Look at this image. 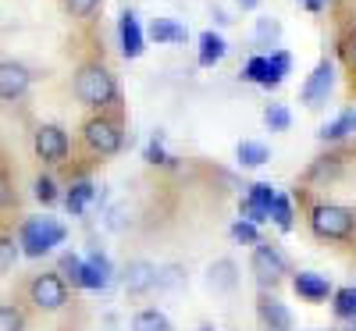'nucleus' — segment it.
I'll return each mask as SVG.
<instances>
[{"label":"nucleus","mask_w":356,"mask_h":331,"mask_svg":"<svg viewBox=\"0 0 356 331\" xmlns=\"http://www.w3.org/2000/svg\"><path fill=\"white\" fill-rule=\"evenodd\" d=\"M65 239H68V228L57 218H29L18 228V246H22L25 257H33V260L54 253V246H61Z\"/></svg>","instance_id":"f257e3e1"},{"label":"nucleus","mask_w":356,"mask_h":331,"mask_svg":"<svg viewBox=\"0 0 356 331\" xmlns=\"http://www.w3.org/2000/svg\"><path fill=\"white\" fill-rule=\"evenodd\" d=\"M75 97L86 107L104 111V107H111L118 100V82H114V75L104 65H82L79 75H75Z\"/></svg>","instance_id":"f03ea898"},{"label":"nucleus","mask_w":356,"mask_h":331,"mask_svg":"<svg viewBox=\"0 0 356 331\" xmlns=\"http://www.w3.org/2000/svg\"><path fill=\"white\" fill-rule=\"evenodd\" d=\"M310 228L317 239H328V243H346L356 232V210L339 207V203H317L310 210Z\"/></svg>","instance_id":"7ed1b4c3"},{"label":"nucleus","mask_w":356,"mask_h":331,"mask_svg":"<svg viewBox=\"0 0 356 331\" xmlns=\"http://www.w3.org/2000/svg\"><path fill=\"white\" fill-rule=\"evenodd\" d=\"M82 143L93 150V154H100V157H114L118 150L125 146L122 122H118V118H107V114L89 118V122L82 125Z\"/></svg>","instance_id":"20e7f679"},{"label":"nucleus","mask_w":356,"mask_h":331,"mask_svg":"<svg viewBox=\"0 0 356 331\" xmlns=\"http://www.w3.org/2000/svg\"><path fill=\"white\" fill-rule=\"evenodd\" d=\"M250 271L257 275V282H260L264 289H275V285L289 275V260L282 257L278 246L257 243V246H253V257H250Z\"/></svg>","instance_id":"39448f33"},{"label":"nucleus","mask_w":356,"mask_h":331,"mask_svg":"<svg viewBox=\"0 0 356 331\" xmlns=\"http://www.w3.org/2000/svg\"><path fill=\"white\" fill-rule=\"evenodd\" d=\"M29 299L40 307V310H61L68 303V282L50 271V275H36L33 285H29Z\"/></svg>","instance_id":"423d86ee"},{"label":"nucleus","mask_w":356,"mask_h":331,"mask_svg":"<svg viewBox=\"0 0 356 331\" xmlns=\"http://www.w3.org/2000/svg\"><path fill=\"white\" fill-rule=\"evenodd\" d=\"M33 146H36V157L47 161V164H61L68 157V150H72L68 132L61 125H40L36 136H33Z\"/></svg>","instance_id":"0eeeda50"},{"label":"nucleus","mask_w":356,"mask_h":331,"mask_svg":"<svg viewBox=\"0 0 356 331\" xmlns=\"http://www.w3.org/2000/svg\"><path fill=\"white\" fill-rule=\"evenodd\" d=\"M332 86H335V68H332V61H317V68L310 72V79H307V82H303V89H300V100H303L307 107H321V104H328Z\"/></svg>","instance_id":"6e6552de"},{"label":"nucleus","mask_w":356,"mask_h":331,"mask_svg":"<svg viewBox=\"0 0 356 331\" xmlns=\"http://www.w3.org/2000/svg\"><path fill=\"white\" fill-rule=\"evenodd\" d=\"M118 40H122V54L129 57V61L143 57V50H146V33H143L136 11H125L122 18H118Z\"/></svg>","instance_id":"1a4fd4ad"},{"label":"nucleus","mask_w":356,"mask_h":331,"mask_svg":"<svg viewBox=\"0 0 356 331\" xmlns=\"http://www.w3.org/2000/svg\"><path fill=\"white\" fill-rule=\"evenodd\" d=\"M122 285L129 296H146V292H154L157 289V264L150 260H132L125 267V275H122Z\"/></svg>","instance_id":"9d476101"},{"label":"nucleus","mask_w":356,"mask_h":331,"mask_svg":"<svg viewBox=\"0 0 356 331\" xmlns=\"http://www.w3.org/2000/svg\"><path fill=\"white\" fill-rule=\"evenodd\" d=\"M257 317H260V324H264V331H292V314H289V307L282 303L278 296H260L257 299Z\"/></svg>","instance_id":"9b49d317"},{"label":"nucleus","mask_w":356,"mask_h":331,"mask_svg":"<svg viewBox=\"0 0 356 331\" xmlns=\"http://www.w3.org/2000/svg\"><path fill=\"white\" fill-rule=\"evenodd\" d=\"M29 82H33V75H29L25 65H18V61H0V100H18V97H25Z\"/></svg>","instance_id":"f8f14e48"},{"label":"nucleus","mask_w":356,"mask_h":331,"mask_svg":"<svg viewBox=\"0 0 356 331\" xmlns=\"http://www.w3.org/2000/svg\"><path fill=\"white\" fill-rule=\"evenodd\" d=\"M111 282H114V267H111L107 253L93 250V253L86 257V275H82V289H89V292H104V289H111Z\"/></svg>","instance_id":"ddd939ff"},{"label":"nucleus","mask_w":356,"mask_h":331,"mask_svg":"<svg viewBox=\"0 0 356 331\" xmlns=\"http://www.w3.org/2000/svg\"><path fill=\"white\" fill-rule=\"evenodd\" d=\"M292 289H296L300 299H307V303H324V299L335 292L332 282L324 275H317V271H300V275H292Z\"/></svg>","instance_id":"4468645a"},{"label":"nucleus","mask_w":356,"mask_h":331,"mask_svg":"<svg viewBox=\"0 0 356 331\" xmlns=\"http://www.w3.org/2000/svg\"><path fill=\"white\" fill-rule=\"evenodd\" d=\"M243 79H246V82H253V86H264V89H278V86L285 82V79L271 68V57H267V54L250 57L246 68H243Z\"/></svg>","instance_id":"2eb2a0df"},{"label":"nucleus","mask_w":356,"mask_h":331,"mask_svg":"<svg viewBox=\"0 0 356 331\" xmlns=\"http://www.w3.org/2000/svg\"><path fill=\"white\" fill-rule=\"evenodd\" d=\"M207 285L214 292H235V285H239V267H235V260H228V257L214 260L207 267Z\"/></svg>","instance_id":"dca6fc26"},{"label":"nucleus","mask_w":356,"mask_h":331,"mask_svg":"<svg viewBox=\"0 0 356 331\" xmlns=\"http://www.w3.org/2000/svg\"><path fill=\"white\" fill-rule=\"evenodd\" d=\"M225 54H228V43L221 33H214V29H207V33H200V54H196V61L200 68H214L225 61Z\"/></svg>","instance_id":"f3484780"},{"label":"nucleus","mask_w":356,"mask_h":331,"mask_svg":"<svg viewBox=\"0 0 356 331\" xmlns=\"http://www.w3.org/2000/svg\"><path fill=\"white\" fill-rule=\"evenodd\" d=\"M97 200V186L89 182V178H79V182H72L68 186V196H65V207H68V214H86L89 210V203Z\"/></svg>","instance_id":"a211bd4d"},{"label":"nucleus","mask_w":356,"mask_h":331,"mask_svg":"<svg viewBox=\"0 0 356 331\" xmlns=\"http://www.w3.org/2000/svg\"><path fill=\"white\" fill-rule=\"evenodd\" d=\"M150 40H157V43H186L189 40V29L182 22H175V18H154Z\"/></svg>","instance_id":"6ab92c4d"},{"label":"nucleus","mask_w":356,"mask_h":331,"mask_svg":"<svg viewBox=\"0 0 356 331\" xmlns=\"http://www.w3.org/2000/svg\"><path fill=\"white\" fill-rule=\"evenodd\" d=\"M235 157H239L243 168H264L267 161H271V150H267L264 143H257V139H243L239 146H235Z\"/></svg>","instance_id":"aec40b11"},{"label":"nucleus","mask_w":356,"mask_h":331,"mask_svg":"<svg viewBox=\"0 0 356 331\" xmlns=\"http://www.w3.org/2000/svg\"><path fill=\"white\" fill-rule=\"evenodd\" d=\"M132 331H175V324L168 321L164 310L146 307V310H139V314L132 317Z\"/></svg>","instance_id":"412c9836"},{"label":"nucleus","mask_w":356,"mask_h":331,"mask_svg":"<svg viewBox=\"0 0 356 331\" xmlns=\"http://www.w3.org/2000/svg\"><path fill=\"white\" fill-rule=\"evenodd\" d=\"M57 275H61L65 282H72V289H82L86 257H79V253H61V264H57Z\"/></svg>","instance_id":"4be33fe9"},{"label":"nucleus","mask_w":356,"mask_h":331,"mask_svg":"<svg viewBox=\"0 0 356 331\" xmlns=\"http://www.w3.org/2000/svg\"><path fill=\"white\" fill-rule=\"evenodd\" d=\"M349 132H356V111H342L332 125L321 129V139H324V143H339V139H346Z\"/></svg>","instance_id":"5701e85b"},{"label":"nucleus","mask_w":356,"mask_h":331,"mask_svg":"<svg viewBox=\"0 0 356 331\" xmlns=\"http://www.w3.org/2000/svg\"><path fill=\"white\" fill-rule=\"evenodd\" d=\"M332 310L339 321H356V289L353 285L332 292Z\"/></svg>","instance_id":"b1692460"},{"label":"nucleus","mask_w":356,"mask_h":331,"mask_svg":"<svg viewBox=\"0 0 356 331\" xmlns=\"http://www.w3.org/2000/svg\"><path fill=\"white\" fill-rule=\"evenodd\" d=\"M253 43H257V47H278V43H282V25H278L275 18H257Z\"/></svg>","instance_id":"393cba45"},{"label":"nucleus","mask_w":356,"mask_h":331,"mask_svg":"<svg viewBox=\"0 0 356 331\" xmlns=\"http://www.w3.org/2000/svg\"><path fill=\"white\" fill-rule=\"evenodd\" d=\"M275 186H267V182H253L250 186V193H246V203L250 207H257V210H264L267 218H271V203H275Z\"/></svg>","instance_id":"a878e982"},{"label":"nucleus","mask_w":356,"mask_h":331,"mask_svg":"<svg viewBox=\"0 0 356 331\" xmlns=\"http://www.w3.org/2000/svg\"><path fill=\"white\" fill-rule=\"evenodd\" d=\"M264 125L271 129V132H289V125H292L289 107L285 104H267L264 107Z\"/></svg>","instance_id":"bb28decb"},{"label":"nucleus","mask_w":356,"mask_h":331,"mask_svg":"<svg viewBox=\"0 0 356 331\" xmlns=\"http://www.w3.org/2000/svg\"><path fill=\"white\" fill-rule=\"evenodd\" d=\"M271 221L282 228V232H292V200L289 196H275V203H271Z\"/></svg>","instance_id":"cd10ccee"},{"label":"nucleus","mask_w":356,"mask_h":331,"mask_svg":"<svg viewBox=\"0 0 356 331\" xmlns=\"http://www.w3.org/2000/svg\"><path fill=\"white\" fill-rule=\"evenodd\" d=\"M33 196H36L43 207H50V203H57V196H61V193H57V182H54L50 175H40L36 186H33Z\"/></svg>","instance_id":"c85d7f7f"},{"label":"nucleus","mask_w":356,"mask_h":331,"mask_svg":"<svg viewBox=\"0 0 356 331\" xmlns=\"http://www.w3.org/2000/svg\"><path fill=\"white\" fill-rule=\"evenodd\" d=\"M232 239H235V243H243V246H257L260 243V232H257V225L253 221H235L232 225Z\"/></svg>","instance_id":"c756f323"},{"label":"nucleus","mask_w":356,"mask_h":331,"mask_svg":"<svg viewBox=\"0 0 356 331\" xmlns=\"http://www.w3.org/2000/svg\"><path fill=\"white\" fill-rule=\"evenodd\" d=\"M0 331H25V317L18 307L0 303Z\"/></svg>","instance_id":"7c9ffc66"},{"label":"nucleus","mask_w":356,"mask_h":331,"mask_svg":"<svg viewBox=\"0 0 356 331\" xmlns=\"http://www.w3.org/2000/svg\"><path fill=\"white\" fill-rule=\"evenodd\" d=\"M182 282H186V275H182V267H178V264L157 267V289H178Z\"/></svg>","instance_id":"2f4dec72"},{"label":"nucleus","mask_w":356,"mask_h":331,"mask_svg":"<svg viewBox=\"0 0 356 331\" xmlns=\"http://www.w3.org/2000/svg\"><path fill=\"white\" fill-rule=\"evenodd\" d=\"M18 253H22V246L15 243V239H11V235H0V271H8V267H15Z\"/></svg>","instance_id":"473e14b6"},{"label":"nucleus","mask_w":356,"mask_h":331,"mask_svg":"<svg viewBox=\"0 0 356 331\" xmlns=\"http://www.w3.org/2000/svg\"><path fill=\"white\" fill-rule=\"evenodd\" d=\"M267 57H271V68L285 79L289 72H292V54L289 50H271V54H267Z\"/></svg>","instance_id":"72a5a7b5"},{"label":"nucleus","mask_w":356,"mask_h":331,"mask_svg":"<svg viewBox=\"0 0 356 331\" xmlns=\"http://www.w3.org/2000/svg\"><path fill=\"white\" fill-rule=\"evenodd\" d=\"M143 157L150 161V164H168V161H171V157L164 154V146H161V136L150 139V146H146V154H143Z\"/></svg>","instance_id":"f704fd0d"},{"label":"nucleus","mask_w":356,"mask_h":331,"mask_svg":"<svg viewBox=\"0 0 356 331\" xmlns=\"http://www.w3.org/2000/svg\"><path fill=\"white\" fill-rule=\"evenodd\" d=\"M65 4H68V11H72L75 18H86V15H93V11H97L100 0H65Z\"/></svg>","instance_id":"c9c22d12"},{"label":"nucleus","mask_w":356,"mask_h":331,"mask_svg":"<svg viewBox=\"0 0 356 331\" xmlns=\"http://www.w3.org/2000/svg\"><path fill=\"white\" fill-rule=\"evenodd\" d=\"M303 8L307 11H324V8H328V0H303Z\"/></svg>","instance_id":"e433bc0d"},{"label":"nucleus","mask_w":356,"mask_h":331,"mask_svg":"<svg viewBox=\"0 0 356 331\" xmlns=\"http://www.w3.org/2000/svg\"><path fill=\"white\" fill-rule=\"evenodd\" d=\"M235 4H239L243 11H257V4H260V0H235Z\"/></svg>","instance_id":"4c0bfd02"},{"label":"nucleus","mask_w":356,"mask_h":331,"mask_svg":"<svg viewBox=\"0 0 356 331\" xmlns=\"http://www.w3.org/2000/svg\"><path fill=\"white\" fill-rule=\"evenodd\" d=\"M8 203V186H4V178H0V207Z\"/></svg>","instance_id":"58836bf2"},{"label":"nucleus","mask_w":356,"mask_h":331,"mask_svg":"<svg viewBox=\"0 0 356 331\" xmlns=\"http://www.w3.org/2000/svg\"><path fill=\"white\" fill-rule=\"evenodd\" d=\"M314 331H335V328H314Z\"/></svg>","instance_id":"ea45409f"},{"label":"nucleus","mask_w":356,"mask_h":331,"mask_svg":"<svg viewBox=\"0 0 356 331\" xmlns=\"http://www.w3.org/2000/svg\"><path fill=\"white\" fill-rule=\"evenodd\" d=\"M353 61H356V40H353Z\"/></svg>","instance_id":"a19ab883"},{"label":"nucleus","mask_w":356,"mask_h":331,"mask_svg":"<svg viewBox=\"0 0 356 331\" xmlns=\"http://www.w3.org/2000/svg\"><path fill=\"white\" fill-rule=\"evenodd\" d=\"M196 331H214V328H196Z\"/></svg>","instance_id":"79ce46f5"},{"label":"nucleus","mask_w":356,"mask_h":331,"mask_svg":"<svg viewBox=\"0 0 356 331\" xmlns=\"http://www.w3.org/2000/svg\"><path fill=\"white\" fill-rule=\"evenodd\" d=\"M300 4H303V0H300Z\"/></svg>","instance_id":"37998d69"}]
</instances>
